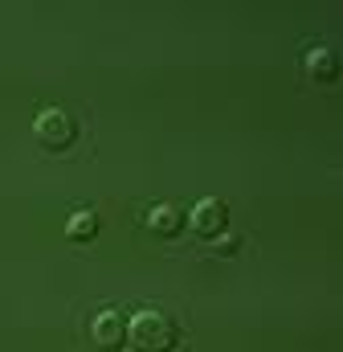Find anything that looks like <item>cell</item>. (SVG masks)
<instances>
[{
    "instance_id": "cell-2",
    "label": "cell",
    "mask_w": 343,
    "mask_h": 352,
    "mask_svg": "<svg viewBox=\"0 0 343 352\" xmlns=\"http://www.w3.org/2000/svg\"><path fill=\"white\" fill-rule=\"evenodd\" d=\"M33 127H37V140H41L45 148H54V152H62V148H70V144L78 140V123H74L66 111H58V107L41 111Z\"/></svg>"
},
{
    "instance_id": "cell-7",
    "label": "cell",
    "mask_w": 343,
    "mask_h": 352,
    "mask_svg": "<svg viewBox=\"0 0 343 352\" xmlns=\"http://www.w3.org/2000/svg\"><path fill=\"white\" fill-rule=\"evenodd\" d=\"M66 234H70L74 242H86V238H94V234H98V217H94L90 209L74 213V217H70V226H66Z\"/></svg>"
},
{
    "instance_id": "cell-5",
    "label": "cell",
    "mask_w": 343,
    "mask_h": 352,
    "mask_svg": "<svg viewBox=\"0 0 343 352\" xmlns=\"http://www.w3.org/2000/svg\"><path fill=\"white\" fill-rule=\"evenodd\" d=\"M335 70H340V66H335V54H331V50L319 45V50L307 54V74H311V78H319V82H335Z\"/></svg>"
},
{
    "instance_id": "cell-3",
    "label": "cell",
    "mask_w": 343,
    "mask_h": 352,
    "mask_svg": "<svg viewBox=\"0 0 343 352\" xmlns=\"http://www.w3.org/2000/svg\"><path fill=\"white\" fill-rule=\"evenodd\" d=\"M188 226L200 234V238H221L225 226H229V209L221 201H200L192 213H188Z\"/></svg>"
},
{
    "instance_id": "cell-6",
    "label": "cell",
    "mask_w": 343,
    "mask_h": 352,
    "mask_svg": "<svg viewBox=\"0 0 343 352\" xmlns=\"http://www.w3.org/2000/svg\"><path fill=\"white\" fill-rule=\"evenodd\" d=\"M180 213L172 209V205H156L152 213H147V230L152 234H160V238H172V234H180Z\"/></svg>"
},
{
    "instance_id": "cell-1",
    "label": "cell",
    "mask_w": 343,
    "mask_h": 352,
    "mask_svg": "<svg viewBox=\"0 0 343 352\" xmlns=\"http://www.w3.org/2000/svg\"><path fill=\"white\" fill-rule=\"evenodd\" d=\"M127 340H131L135 352H172L176 340H180V328L164 311H139L127 328Z\"/></svg>"
},
{
    "instance_id": "cell-4",
    "label": "cell",
    "mask_w": 343,
    "mask_h": 352,
    "mask_svg": "<svg viewBox=\"0 0 343 352\" xmlns=\"http://www.w3.org/2000/svg\"><path fill=\"white\" fill-rule=\"evenodd\" d=\"M90 340H94L102 352H119L123 340H127V324H123L115 311H98L94 324H90Z\"/></svg>"
}]
</instances>
